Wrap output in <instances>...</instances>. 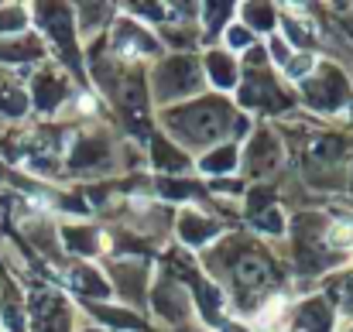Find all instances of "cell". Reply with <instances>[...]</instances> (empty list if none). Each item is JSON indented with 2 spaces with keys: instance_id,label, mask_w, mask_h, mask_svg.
Returning a JSON list of instances; mask_svg holds the SVG:
<instances>
[{
  "instance_id": "obj_1",
  "label": "cell",
  "mask_w": 353,
  "mask_h": 332,
  "mask_svg": "<svg viewBox=\"0 0 353 332\" xmlns=\"http://www.w3.org/2000/svg\"><path fill=\"white\" fill-rule=\"evenodd\" d=\"M330 240H333L336 247H353V226H336Z\"/></svg>"
},
{
  "instance_id": "obj_2",
  "label": "cell",
  "mask_w": 353,
  "mask_h": 332,
  "mask_svg": "<svg viewBox=\"0 0 353 332\" xmlns=\"http://www.w3.org/2000/svg\"><path fill=\"white\" fill-rule=\"evenodd\" d=\"M292 76H305L309 72V59H299V62H292V69H288Z\"/></svg>"
}]
</instances>
